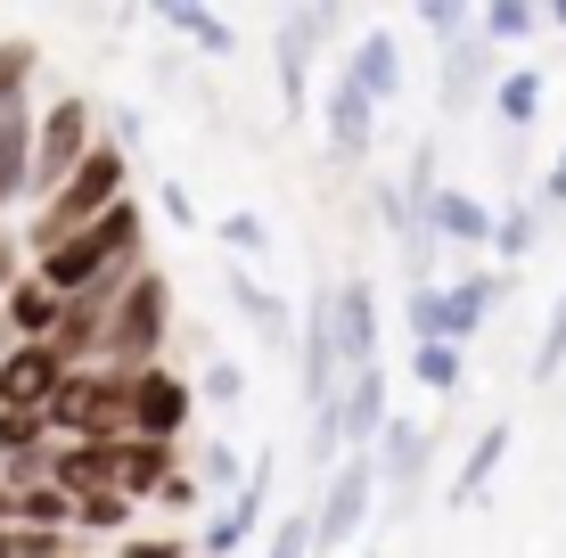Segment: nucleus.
Listing matches in <instances>:
<instances>
[{
  "label": "nucleus",
  "mask_w": 566,
  "mask_h": 558,
  "mask_svg": "<svg viewBox=\"0 0 566 558\" xmlns=\"http://www.w3.org/2000/svg\"><path fill=\"white\" fill-rule=\"evenodd\" d=\"M189 411H198V387L172 370H140L132 378V435H148V444H172V435L189 428Z\"/></svg>",
  "instance_id": "8"
},
{
  "label": "nucleus",
  "mask_w": 566,
  "mask_h": 558,
  "mask_svg": "<svg viewBox=\"0 0 566 558\" xmlns=\"http://www.w3.org/2000/svg\"><path fill=\"white\" fill-rule=\"evenodd\" d=\"M501 304V280H460V287H443V345H468L484 329V313Z\"/></svg>",
  "instance_id": "21"
},
{
  "label": "nucleus",
  "mask_w": 566,
  "mask_h": 558,
  "mask_svg": "<svg viewBox=\"0 0 566 558\" xmlns=\"http://www.w3.org/2000/svg\"><path fill=\"white\" fill-rule=\"evenodd\" d=\"M378 476L395 485V502L419 493V476H427V428H419V419H395V428L378 435Z\"/></svg>",
  "instance_id": "18"
},
{
  "label": "nucleus",
  "mask_w": 566,
  "mask_h": 558,
  "mask_svg": "<svg viewBox=\"0 0 566 558\" xmlns=\"http://www.w3.org/2000/svg\"><path fill=\"white\" fill-rule=\"evenodd\" d=\"M50 428H66L74 444H132V378L74 370L66 394L50 402Z\"/></svg>",
  "instance_id": "5"
},
{
  "label": "nucleus",
  "mask_w": 566,
  "mask_h": 558,
  "mask_svg": "<svg viewBox=\"0 0 566 558\" xmlns=\"http://www.w3.org/2000/svg\"><path fill=\"white\" fill-rule=\"evenodd\" d=\"M411 378H419V387H436V394H452L460 387V345H411Z\"/></svg>",
  "instance_id": "29"
},
{
  "label": "nucleus",
  "mask_w": 566,
  "mask_h": 558,
  "mask_svg": "<svg viewBox=\"0 0 566 558\" xmlns=\"http://www.w3.org/2000/svg\"><path fill=\"white\" fill-rule=\"evenodd\" d=\"M263 502H271V460H255V476H247V485L230 493V509H222V517L206 526V558H230V550H239L247 534H255Z\"/></svg>",
  "instance_id": "15"
},
{
  "label": "nucleus",
  "mask_w": 566,
  "mask_h": 558,
  "mask_svg": "<svg viewBox=\"0 0 566 558\" xmlns=\"http://www.w3.org/2000/svg\"><path fill=\"white\" fill-rule=\"evenodd\" d=\"M50 452V411H0V460Z\"/></svg>",
  "instance_id": "28"
},
{
  "label": "nucleus",
  "mask_w": 566,
  "mask_h": 558,
  "mask_svg": "<svg viewBox=\"0 0 566 558\" xmlns=\"http://www.w3.org/2000/svg\"><path fill=\"white\" fill-rule=\"evenodd\" d=\"M369 115H378V99H369L354 74H337V91H328V157H345V165L361 157V148H369V131H378Z\"/></svg>",
  "instance_id": "12"
},
{
  "label": "nucleus",
  "mask_w": 566,
  "mask_h": 558,
  "mask_svg": "<svg viewBox=\"0 0 566 558\" xmlns=\"http://www.w3.org/2000/svg\"><path fill=\"white\" fill-rule=\"evenodd\" d=\"M542 25H551V17H542V9H525V0H493V9L476 17V33H484V42H525V33H542Z\"/></svg>",
  "instance_id": "27"
},
{
  "label": "nucleus",
  "mask_w": 566,
  "mask_h": 558,
  "mask_svg": "<svg viewBox=\"0 0 566 558\" xmlns=\"http://www.w3.org/2000/svg\"><path fill=\"white\" fill-rule=\"evenodd\" d=\"M165 25H172V33H189V42H198L206 57H230V25H222L213 9H198V0H172Z\"/></svg>",
  "instance_id": "24"
},
{
  "label": "nucleus",
  "mask_w": 566,
  "mask_h": 558,
  "mask_svg": "<svg viewBox=\"0 0 566 558\" xmlns=\"http://www.w3.org/2000/svg\"><path fill=\"white\" fill-rule=\"evenodd\" d=\"M222 239L239 246V255H263V222H255V214H230V222H222Z\"/></svg>",
  "instance_id": "38"
},
{
  "label": "nucleus",
  "mask_w": 566,
  "mask_h": 558,
  "mask_svg": "<svg viewBox=\"0 0 566 558\" xmlns=\"http://www.w3.org/2000/svg\"><path fill=\"white\" fill-rule=\"evenodd\" d=\"M132 558H172V543H132Z\"/></svg>",
  "instance_id": "44"
},
{
  "label": "nucleus",
  "mask_w": 566,
  "mask_h": 558,
  "mask_svg": "<svg viewBox=\"0 0 566 558\" xmlns=\"http://www.w3.org/2000/svg\"><path fill=\"white\" fill-rule=\"evenodd\" d=\"M165 485H172V444H148V435L115 444V493L124 502H156Z\"/></svg>",
  "instance_id": "17"
},
{
  "label": "nucleus",
  "mask_w": 566,
  "mask_h": 558,
  "mask_svg": "<svg viewBox=\"0 0 566 558\" xmlns=\"http://www.w3.org/2000/svg\"><path fill=\"white\" fill-rule=\"evenodd\" d=\"M165 320H172V287H165V272H140L124 287V304H115V320H107L99 370H115V378L165 370Z\"/></svg>",
  "instance_id": "3"
},
{
  "label": "nucleus",
  "mask_w": 566,
  "mask_h": 558,
  "mask_svg": "<svg viewBox=\"0 0 566 558\" xmlns=\"http://www.w3.org/2000/svg\"><path fill=\"white\" fill-rule=\"evenodd\" d=\"M345 74H354V83L369 91V99H395V91H402V50H395V33H369V42L354 50V57H345Z\"/></svg>",
  "instance_id": "20"
},
{
  "label": "nucleus",
  "mask_w": 566,
  "mask_h": 558,
  "mask_svg": "<svg viewBox=\"0 0 566 558\" xmlns=\"http://www.w3.org/2000/svg\"><path fill=\"white\" fill-rule=\"evenodd\" d=\"M140 263V206H115L107 222H91L83 239H66V246H50L42 263H33V280L57 287V296H91V287H107L115 272H132Z\"/></svg>",
  "instance_id": "1"
},
{
  "label": "nucleus",
  "mask_w": 566,
  "mask_h": 558,
  "mask_svg": "<svg viewBox=\"0 0 566 558\" xmlns=\"http://www.w3.org/2000/svg\"><path fill=\"white\" fill-rule=\"evenodd\" d=\"M558 361H566V296H558L551 329H542V345H534V378H542V387H551V378H558Z\"/></svg>",
  "instance_id": "35"
},
{
  "label": "nucleus",
  "mask_w": 566,
  "mask_h": 558,
  "mask_svg": "<svg viewBox=\"0 0 566 558\" xmlns=\"http://www.w3.org/2000/svg\"><path fill=\"white\" fill-rule=\"evenodd\" d=\"M156 502H165V509H198V502H206V485H198V476H172Z\"/></svg>",
  "instance_id": "40"
},
{
  "label": "nucleus",
  "mask_w": 566,
  "mask_h": 558,
  "mask_svg": "<svg viewBox=\"0 0 566 558\" xmlns=\"http://www.w3.org/2000/svg\"><path fill=\"white\" fill-rule=\"evenodd\" d=\"M501 452H510V428H501V419H493V428L476 435V452H468V468L452 476V502H476V493H484V476L501 468Z\"/></svg>",
  "instance_id": "23"
},
{
  "label": "nucleus",
  "mask_w": 566,
  "mask_h": 558,
  "mask_svg": "<svg viewBox=\"0 0 566 558\" xmlns=\"http://www.w3.org/2000/svg\"><path fill=\"white\" fill-rule=\"evenodd\" d=\"M247 476H255V468H247V460L230 452V444L198 452V485H206V493H230V485H247Z\"/></svg>",
  "instance_id": "33"
},
{
  "label": "nucleus",
  "mask_w": 566,
  "mask_h": 558,
  "mask_svg": "<svg viewBox=\"0 0 566 558\" xmlns=\"http://www.w3.org/2000/svg\"><path fill=\"white\" fill-rule=\"evenodd\" d=\"M33 107H0V214L33 189Z\"/></svg>",
  "instance_id": "16"
},
{
  "label": "nucleus",
  "mask_w": 566,
  "mask_h": 558,
  "mask_svg": "<svg viewBox=\"0 0 566 558\" xmlns=\"http://www.w3.org/2000/svg\"><path fill=\"white\" fill-rule=\"evenodd\" d=\"M337 428H345V460H354V452H378V435L395 428V411H386V361H378V370H345Z\"/></svg>",
  "instance_id": "9"
},
{
  "label": "nucleus",
  "mask_w": 566,
  "mask_h": 558,
  "mask_svg": "<svg viewBox=\"0 0 566 558\" xmlns=\"http://www.w3.org/2000/svg\"><path fill=\"white\" fill-rule=\"evenodd\" d=\"M551 25H558V33H566V0H558V9H551Z\"/></svg>",
  "instance_id": "45"
},
{
  "label": "nucleus",
  "mask_w": 566,
  "mask_h": 558,
  "mask_svg": "<svg viewBox=\"0 0 566 558\" xmlns=\"http://www.w3.org/2000/svg\"><path fill=\"white\" fill-rule=\"evenodd\" d=\"M484 74H493V42L476 33V42H460V50H452V107L476 99V83H484Z\"/></svg>",
  "instance_id": "30"
},
{
  "label": "nucleus",
  "mask_w": 566,
  "mask_h": 558,
  "mask_svg": "<svg viewBox=\"0 0 566 558\" xmlns=\"http://www.w3.org/2000/svg\"><path fill=\"white\" fill-rule=\"evenodd\" d=\"M337 25V9H296V17H280V99L287 107H304V83H312V42Z\"/></svg>",
  "instance_id": "11"
},
{
  "label": "nucleus",
  "mask_w": 566,
  "mask_h": 558,
  "mask_svg": "<svg viewBox=\"0 0 566 558\" xmlns=\"http://www.w3.org/2000/svg\"><path fill=\"white\" fill-rule=\"evenodd\" d=\"M198 394H206V402H239V394H247V378H239V361H213V370L198 378Z\"/></svg>",
  "instance_id": "37"
},
{
  "label": "nucleus",
  "mask_w": 566,
  "mask_h": 558,
  "mask_svg": "<svg viewBox=\"0 0 566 558\" xmlns=\"http://www.w3.org/2000/svg\"><path fill=\"white\" fill-rule=\"evenodd\" d=\"M312 550H321V517L296 509V517H280V526H271V550H263V558H312Z\"/></svg>",
  "instance_id": "31"
},
{
  "label": "nucleus",
  "mask_w": 566,
  "mask_h": 558,
  "mask_svg": "<svg viewBox=\"0 0 566 558\" xmlns=\"http://www.w3.org/2000/svg\"><path fill=\"white\" fill-rule=\"evenodd\" d=\"M99 140L107 131H99V115H91V99H50L42 131H33V206H50L74 172L99 157Z\"/></svg>",
  "instance_id": "4"
},
{
  "label": "nucleus",
  "mask_w": 566,
  "mask_h": 558,
  "mask_svg": "<svg viewBox=\"0 0 566 558\" xmlns=\"http://www.w3.org/2000/svg\"><path fill=\"white\" fill-rule=\"evenodd\" d=\"M476 17H484V9H460V0H427V9H419V25H427V33H443V42H460V33L476 25Z\"/></svg>",
  "instance_id": "36"
},
{
  "label": "nucleus",
  "mask_w": 566,
  "mask_h": 558,
  "mask_svg": "<svg viewBox=\"0 0 566 558\" xmlns=\"http://www.w3.org/2000/svg\"><path fill=\"white\" fill-rule=\"evenodd\" d=\"M411 214H419V230H427V239H460V246H484V239H493V214H484V206L476 198H460V189H436V198H427V206H411Z\"/></svg>",
  "instance_id": "14"
},
{
  "label": "nucleus",
  "mask_w": 566,
  "mask_h": 558,
  "mask_svg": "<svg viewBox=\"0 0 566 558\" xmlns=\"http://www.w3.org/2000/svg\"><path fill=\"white\" fill-rule=\"evenodd\" d=\"M337 354L345 370H378V287L337 280Z\"/></svg>",
  "instance_id": "10"
},
{
  "label": "nucleus",
  "mask_w": 566,
  "mask_h": 558,
  "mask_svg": "<svg viewBox=\"0 0 566 558\" xmlns=\"http://www.w3.org/2000/svg\"><path fill=\"white\" fill-rule=\"evenodd\" d=\"M66 361L50 354V345H9L0 354V411H50L57 394H66Z\"/></svg>",
  "instance_id": "7"
},
{
  "label": "nucleus",
  "mask_w": 566,
  "mask_h": 558,
  "mask_svg": "<svg viewBox=\"0 0 566 558\" xmlns=\"http://www.w3.org/2000/svg\"><path fill=\"white\" fill-rule=\"evenodd\" d=\"M493 115H501V124H534V115H542V74L534 66L501 74V83H493Z\"/></svg>",
  "instance_id": "25"
},
{
  "label": "nucleus",
  "mask_w": 566,
  "mask_h": 558,
  "mask_svg": "<svg viewBox=\"0 0 566 558\" xmlns=\"http://www.w3.org/2000/svg\"><path fill=\"white\" fill-rule=\"evenodd\" d=\"M124 172H132V165H124V140L107 131V140H99V157H91L83 172H74V181L57 189L50 206H33V263H42L50 246L83 239L91 222H107L115 206H124Z\"/></svg>",
  "instance_id": "2"
},
{
  "label": "nucleus",
  "mask_w": 566,
  "mask_h": 558,
  "mask_svg": "<svg viewBox=\"0 0 566 558\" xmlns=\"http://www.w3.org/2000/svg\"><path fill=\"white\" fill-rule=\"evenodd\" d=\"M124 526H132L124 493H91V502H83V534H124Z\"/></svg>",
  "instance_id": "34"
},
{
  "label": "nucleus",
  "mask_w": 566,
  "mask_h": 558,
  "mask_svg": "<svg viewBox=\"0 0 566 558\" xmlns=\"http://www.w3.org/2000/svg\"><path fill=\"white\" fill-rule=\"evenodd\" d=\"M17 526L25 534H57V526H83V502L66 485H25L17 493Z\"/></svg>",
  "instance_id": "22"
},
{
  "label": "nucleus",
  "mask_w": 566,
  "mask_h": 558,
  "mask_svg": "<svg viewBox=\"0 0 566 558\" xmlns=\"http://www.w3.org/2000/svg\"><path fill=\"white\" fill-rule=\"evenodd\" d=\"M534 206H542V214H551V206H566V148H558V165H551V172H542V189H534Z\"/></svg>",
  "instance_id": "39"
},
{
  "label": "nucleus",
  "mask_w": 566,
  "mask_h": 558,
  "mask_svg": "<svg viewBox=\"0 0 566 558\" xmlns=\"http://www.w3.org/2000/svg\"><path fill=\"white\" fill-rule=\"evenodd\" d=\"M50 485H66L74 502L115 493V444H66V452H50Z\"/></svg>",
  "instance_id": "19"
},
{
  "label": "nucleus",
  "mask_w": 566,
  "mask_h": 558,
  "mask_svg": "<svg viewBox=\"0 0 566 558\" xmlns=\"http://www.w3.org/2000/svg\"><path fill=\"white\" fill-rule=\"evenodd\" d=\"M0 526H17V485L0 476Z\"/></svg>",
  "instance_id": "43"
},
{
  "label": "nucleus",
  "mask_w": 566,
  "mask_h": 558,
  "mask_svg": "<svg viewBox=\"0 0 566 558\" xmlns=\"http://www.w3.org/2000/svg\"><path fill=\"white\" fill-rule=\"evenodd\" d=\"M361 558H378V550H361Z\"/></svg>",
  "instance_id": "46"
},
{
  "label": "nucleus",
  "mask_w": 566,
  "mask_h": 558,
  "mask_svg": "<svg viewBox=\"0 0 566 558\" xmlns=\"http://www.w3.org/2000/svg\"><path fill=\"white\" fill-rule=\"evenodd\" d=\"M230 304H239V313H247V320H255V329H263V337H287V304H280V296H271V287H255V280H247V272H230Z\"/></svg>",
  "instance_id": "26"
},
{
  "label": "nucleus",
  "mask_w": 566,
  "mask_h": 558,
  "mask_svg": "<svg viewBox=\"0 0 566 558\" xmlns=\"http://www.w3.org/2000/svg\"><path fill=\"white\" fill-rule=\"evenodd\" d=\"M57 320H66V296H57V287H42V280H25L9 304H0V329H9V345H50Z\"/></svg>",
  "instance_id": "13"
},
{
  "label": "nucleus",
  "mask_w": 566,
  "mask_h": 558,
  "mask_svg": "<svg viewBox=\"0 0 566 558\" xmlns=\"http://www.w3.org/2000/svg\"><path fill=\"white\" fill-rule=\"evenodd\" d=\"M17 255H25V246H9V239H0V287H9V296L25 287V280H17Z\"/></svg>",
  "instance_id": "42"
},
{
  "label": "nucleus",
  "mask_w": 566,
  "mask_h": 558,
  "mask_svg": "<svg viewBox=\"0 0 566 558\" xmlns=\"http://www.w3.org/2000/svg\"><path fill=\"white\" fill-rule=\"evenodd\" d=\"M534 239H542V206H517V214H501V230H493V255H534Z\"/></svg>",
  "instance_id": "32"
},
{
  "label": "nucleus",
  "mask_w": 566,
  "mask_h": 558,
  "mask_svg": "<svg viewBox=\"0 0 566 558\" xmlns=\"http://www.w3.org/2000/svg\"><path fill=\"white\" fill-rule=\"evenodd\" d=\"M369 502H378V452H354V460H337V476H328V493H321V550H345L361 534V517Z\"/></svg>",
  "instance_id": "6"
},
{
  "label": "nucleus",
  "mask_w": 566,
  "mask_h": 558,
  "mask_svg": "<svg viewBox=\"0 0 566 558\" xmlns=\"http://www.w3.org/2000/svg\"><path fill=\"white\" fill-rule=\"evenodd\" d=\"M165 214H172V222H181V230H189V222H198V206H189V189H172V181H165Z\"/></svg>",
  "instance_id": "41"
}]
</instances>
